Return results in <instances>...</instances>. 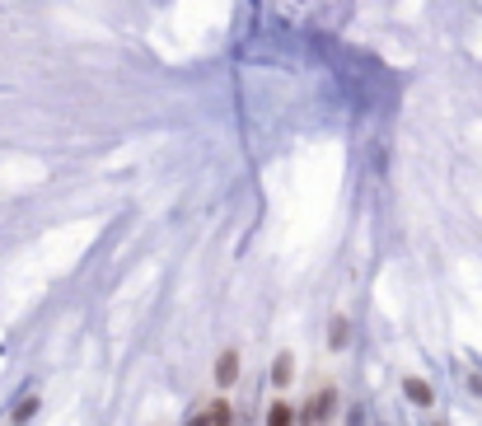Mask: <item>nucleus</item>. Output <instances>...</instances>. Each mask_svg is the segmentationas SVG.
<instances>
[{"instance_id":"20e7f679","label":"nucleus","mask_w":482,"mask_h":426,"mask_svg":"<svg viewBox=\"0 0 482 426\" xmlns=\"http://www.w3.org/2000/svg\"><path fill=\"white\" fill-rule=\"evenodd\" d=\"M295 422H300V408H291L286 398L267 403V426H295Z\"/></svg>"},{"instance_id":"7ed1b4c3","label":"nucleus","mask_w":482,"mask_h":426,"mask_svg":"<svg viewBox=\"0 0 482 426\" xmlns=\"http://www.w3.org/2000/svg\"><path fill=\"white\" fill-rule=\"evenodd\" d=\"M403 394L412 398L417 408H431V403H436V389H431L426 379H417V375H407V379H403Z\"/></svg>"},{"instance_id":"423d86ee","label":"nucleus","mask_w":482,"mask_h":426,"mask_svg":"<svg viewBox=\"0 0 482 426\" xmlns=\"http://www.w3.org/2000/svg\"><path fill=\"white\" fill-rule=\"evenodd\" d=\"M346 342H351V318H342V314H337L333 323H328V347H333V351H342Z\"/></svg>"},{"instance_id":"f03ea898","label":"nucleus","mask_w":482,"mask_h":426,"mask_svg":"<svg viewBox=\"0 0 482 426\" xmlns=\"http://www.w3.org/2000/svg\"><path fill=\"white\" fill-rule=\"evenodd\" d=\"M234 379H239V351H220V356H216V384H220V389H230V384H234Z\"/></svg>"},{"instance_id":"39448f33","label":"nucleus","mask_w":482,"mask_h":426,"mask_svg":"<svg viewBox=\"0 0 482 426\" xmlns=\"http://www.w3.org/2000/svg\"><path fill=\"white\" fill-rule=\"evenodd\" d=\"M291 379H295V356H291V351H281L277 361H272V384H277V389H286Z\"/></svg>"},{"instance_id":"6e6552de","label":"nucleus","mask_w":482,"mask_h":426,"mask_svg":"<svg viewBox=\"0 0 482 426\" xmlns=\"http://www.w3.org/2000/svg\"><path fill=\"white\" fill-rule=\"evenodd\" d=\"M319 426H328V422H319Z\"/></svg>"},{"instance_id":"f257e3e1","label":"nucleus","mask_w":482,"mask_h":426,"mask_svg":"<svg viewBox=\"0 0 482 426\" xmlns=\"http://www.w3.org/2000/svg\"><path fill=\"white\" fill-rule=\"evenodd\" d=\"M337 412V389H319L314 398H305V408H300V426H319L328 422Z\"/></svg>"},{"instance_id":"0eeeda50","label":"nucleus","mask_w":482,"mask_h":426,"mask_svg":"<svg viewBox=\"0 0 482 426\" xmlns=\"http://www.w3.org/2000/svg\"><path fill=\"white\" fill-rule=\"evenodd\" d=\"M33 408H38V398H24V403L15 408V422H29V417H33Z\"/></svg>"}]
</instances>
